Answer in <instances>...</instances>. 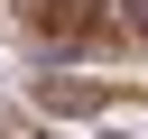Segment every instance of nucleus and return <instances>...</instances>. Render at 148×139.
I'll return each instance as SVG.
<instances>
[{
  "label": "nucleus",
  "instance_id": "f257e3e1",
  "mask_svg": "<svg viewBox=\"0 0 148 139\" xmlns=\"http://www.w3.org/2000/svg\"><path fill=\"white\" fill-rule=\"evenodd\" d=\"M28 93H37V111H56V120H102V111H111V93H102L92 74H74L65 56H37V83H28Z\"/></svg>",
  "mask_w": 148,
  "mask_h": 139
},
{
  "label": "nucleus",
  "instance_id": "f03ea898",
  "mask_svg": "<svg viewBox=\"0 0 148 139\" xmlns=\"http://www.w3.org/2000/svg\"><path fill=\"white\" fill-rule=\"evenodd\" d=\"M102 139H120V130H102Z\"/></svg>",
  "mask_w": 148,
  "mask_h": 139
}]
</instances>
